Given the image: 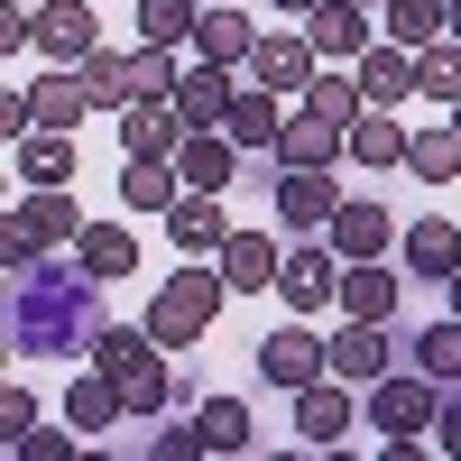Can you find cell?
<instances>
[{"label": "cell", "instance_id": "6da1fadb", "mask_svg": "<svg viewBox=\"0 0 461 461\" xmlns=\"http://www.w3.org/2000/svg\"><path fill=\"white\" fill-rule=\"evenodd\" d=\"M93 267L74 258V277H56V267H10V332H19V351H65L74 332H84V314H93Z\"/></svg>", "mask_w": 461, "mask_h": 461}, {"label": "cell", "instance_id": "7a4b0ae2", "mask_svg": "<svg viewBox=\"0 0 461 461\" xmlns=\"http://www.w3.org/2000/svg\"><path fill=\"white\" fill-rule=\"evenodd\" d=\"M434 415H443V397H434L425 369H388V378H369V425L388 434V443H415Z\"/></svg>", "mask_w": 461, "mask_h": 461}, {"label": "cell", "instance_id": "3957f363", "mask_svg": "<svg viewBox=\"0 0 461 461\" xmlns=\"http://www.w3.org/2000/svg\"><path fill=\"white\" fill-rule=\"evenodd\" d=\"M221 286L230 277H203V267H185L176 286H158V304H148V332L167 341V351H185L203 323H212V304H221Z\"/></svg>", "mask_w": 461, "mask_h": 461}, {"label": "cell", "instance_id": "277c9868", "mask_svg": "<svg viewBox=\"0 0 461 461\" xmlns=\"http://www.w3.org/2000/svg\"><path fill=\"white\" fill-rule=\"evenodd\" d=\"M277 221L286 230H332V212H341V185H332V167H277Z\"/></svg>", "mask_w": 461, "mask_h": 461}, {"label": "cell", "instance_id": "5b68a950", "mask_svg": "<svg viewBox=\"0 0 461 461\" xmlns=\"http://www.w3.org/2000/svg\"><path fill=\"white\" fill-rule=\"evenodd\" d=\"M332 369V341H314V332H304V323H286V332H267L258 341V378H267V388H314V378Z\"/></svg>", "mask_w": 461, "mask_h": 461}, {"label": "cell", "instance_id": "8992f818", "mask_svg": "<svg viewBox=\"0 0 461 461\" xmlns=\"http://www.w3.org/2000/svg\"><path fill=\"white\" fill-rule=\"evenodd\" d=\"M121 148H130V158H176V148H185V111H176V93H139V102H121Z\"/></svg>", "mask_w": 461, "mask_h": 461}, {"label": "cell", "instance_id": "52a82bcc", "mask_svg": "<svg viewBox=\"0 0 461 461\" xmlns=\"http://www.w3.org/2000/svg\"><path fill=\"white\" fill-rule=\"evenodd\" d=\"M341 267H351V258H341L332 240H323V249H295V258L277 267V295H286V314H323V304L341 295Z\"/></svg>", "mask_w": 461, "mask_h": 461}, {"label": "cell", "instance_id": "ba28073f", "mask_svg": "<svg viewBox=\"0 0 461 461\" xmlns=\"http://www.w3.org/2000/svg\"><path fill=\"white\" fill-rule=\"evenodd\" d=\"M230 93H240V84H230V65L194 56V65L176 74V111H185V130H221V121H230Z\"/></svg>", "mask_w": 461, "mask_h": 461}, {"label": "cell", "instance_id": "9c48e42d", "mask_svg": "<svg viewBox=\"0 0 461 461\" xmlns=\"http://www.w3.org/2000/svg\"><path fill=\"white\" fill-rule=\"evenodd\" d=\"M176 176L194 185V194H221V185L240 176V139H230V130H185V148H176Z\"/></svg>", "mask_w": 461, "mask_h": 461}, {"label": "cell", "instance_id": "30bf717a", "mask_svg": "<svg viewBox=\"0 0 461 461\" xmlns=\"http://www.w3.org/2000/svg\"><path fill=\"white\" fill-rule=\"evenodd\" d=\"M93 47H102V28H93V10H84V0H47V10H37V56L84 65Z\"/></svg>", "mask_w": 461, "mask_h": 461}, {"label": "cell", "instance_id": "8fae6325", "mask_svg": "<svg viewBox=\"0 0 461 461\" xmlns=\"http://www.w3.org/2000/svg\"><path fill=\"white\" fill-rule=\"evenodd\" d=\"M167 230H176V258H221V240H230V212H221V194H176Z\"/></svg>", "mask_w": 461, "mask_h": 461}, {"label": "cell", "instance_id": "7c38bea8", "mask_svg": "<svg viewBox=\"0 0 461 461\" xmlns=\"http://www.w3.org/2000/svg\"><path fill=\"white\" fill-rule=\"evenodd\" d=\"M332 158H351V130L323 121V111H295L277 130V167H332Z\"/></svg>", "mask_w": 461, "mask_h": 461}, {"label": "cell", "instance_id": "4fadbf2b", "mask_svg": "<svg viewBox=\"0 0 461 461\" xmlns=\"http://www.w3.org/2000/svg\"><path fill=\"white\" fill-rule=\"evenodd\" d=\"M360 415H351V397H341V369H323L314 388H295V434L304 443H341Z\"/></svg>", "mask_w": 461, "mask_h": 461}, {"label": "cell", "instance_id": "5bb4252c", "mask_svg": "<svg viewBox=\"0 0 461 461\" xmlns=\"http://www.w3.org/2000/svg\"><path fill=\"white\" fill-rule=\"evenodd\" d=\"M323 240L341 249V258H378L397 240V221H388V203H360V194H341V212H332V230Z\"/></svg>", "mask_w": 461, "mask_h": 461}, {"label": "cell", "instance_id": "9a60e30c", "mask_svg": "<svg viewBox=\"0 0 461 461\" xmlns=\"http://www.w3.org/2000/svg\"><path fill=\"white\" fill-rule=\"evenodd\" d=\"M388 360H397L388 323H360V314H351V323L332 332V369H341V378H360V388H369V378H388Z\"/></svg>", "mask_w": 461, "mask_h": 461}, {"label": "cell", "instance_id": "2e32d148", "mask_svg": "<svg viewBox=\"0 0 461 461\" xmlns=\"http://www.w3.org/2000/svg\"><path fill=\"white\" fill-rule=\"evenodd\" d=\"M249 56H258V84H267V93H304V84L323 74V65H314V56H323L314 37H258Z\"/></svg>", "mask_w": 461, "mask_h": 461}, {"label": "cell", "instance_id": "e0dca14e", "mask_svg": "<svg viewBox=\"0 0 461 461\" xmlns=\"http://www.w3.org/2000/svg\"><path fill=\"white\" fill-rule=\"evenodd\" d=\"M84 84L102 93V111H111V102H139V93H148V47H93V56H84Z\"/></svg>", "mask_w": 461, "mask_h": 461}, {"label": "cell", "instance_id": "ac0fdd59", "mask_svg": "<svg viewBox=\"0 0 461 461\" xmlns=\"http://www.w3.org/2000/svg\"><path fill=\"white\" fill-rule=\"evenodd\" d=\"M304 37H314L323 56H369V10L360 0H314V10H304Z\"/></svg>", "mask_w": 461, "mask_h": 461}, {"label": "cell", "instance_id": "d6986e66", "mask_svg": "<svg viewBox=\"0 0 461 461\" xmlns=\"http://www.w3.org/2000/svg\"><path fill=\"white\" fill-rule=\"evenodd\" d=\"M360 93H369L378 111H406V93H415V47H397V37H388V47H369V56H360Z\"/></svg>", "mask_w": 461, "mask_h": 461}, {"label": "cell", "instance_id": "ffe728a7", "mask_svg": "<svg viewBox=\"0 0 461 461\" xmlns=\"http://www.w3.org/2000/svg\"><path fill=\"white\" fill-rule=\"evenodd\" d=\"M341 314H360V323H397V277L378 258H351L341 267Z\"/></svg>", "mask_w": 461, "mask_h": 461}, {"label": "cell", "instance_id": "44dd1931", "mask_svg": "<svg viewBox=\"0 0 461 461\" xmlns=\"http://www.w3.org/2000/svg\"><path fill=\"white\" fill-rule=\"evenodd\" d=\"M121 378H111V369H93V378H74V388H65V425L74 434H111V425H121Z\"/></svg>", "mask_w": 461, "mask_h": 461}, {"label": "cell", "instance_id": "7402d4cb", "mask_svg": "<svg viewBox=\"0 0 461 461\" xmlns=\"http://www.w3.org/2000/svg\"><path fill=\"white\" fill-rule=\"evenodd\" d=\"M277 240H267V230H230V240H221V277L230 286H240V295H258V286H277Z\"/></svg>", "mask_w": 461, "mask_h": 461}, {"label": "cell", "instance_id": "603a6c76", "mask_svg": "<svg viewBox=\"0 0 461 461\" xmlns=\"http://www.w3.org/2000/svg\"><path fill=\"white\" fill-rule=\"evenodd\" d=\"M452 267H461V230L443 212H425V221L406 230V277H443L452 286Z\"/></svg>", "mask_w": 461, "mask_h": 461}, {"label": "cell", "instance_id": "cb8c5ba5", "mask_svg": "<svg viewBox=\"0 0 461 461\" xmlns=\"http://www.w3.org/2000/svg\"><path fill=\"white\" fill-rule=\"evenodd\" d=\"M406 139H415V130L397 121V111H378V102H369L360 121H351V158H360V167H406Z\"/></svg>", "mask_w": 461, "mask_h": 461}, {"label": "cell", "instance_id": "d4e9b609", "mask_svg": "<svg viewBox=\"0 0 461 461\" xmlns=\"http://www.w3.org/2000/svg\"><path fill=\"white\" fill-rule=\"evenodd\" d=\"M194 56H212V65H240V56H249V19L230 10V0H203V19H194Z\"/></svg>", "mask_w": 461, "mask_h": 461}, {"label": "cell", "instance_id": "484cf974", "mask_svg": "<svg viewBox=\"0 0 461 461\" xmlns=\"http://www.w3.org/2000/svg\"><path fill=\"white\" fill-rule=\"evenodd\" d=\"M230 139H240V148H277V130H286V111H277V93H230V121H221Z\"/></svg>", "mask_w": 461, "mask_h": 461}, {"label": "cell", "instance_id": "4316f807", "mask_svg": "<svg viewBox=\"0 0 461 461\" xmlns=\"http://www.w3.org/2000/svg\"><path fill=\"white\" fill-rule=\"evenodd\" d=\"M167 397H176V378H167V341H158V351H139V360L121 369V406H130V415H158Z\"/></svg>", "mask_w": 461, "mask_h": 461}, {"label": "cell", "instance_id": "83f0119b", "mask_svg": "<svg viewBox=\"0 0 461 461\" xmlns=\"http://www.w3.org/2000/svg\"><path fill=\"white\" fill-rule=\"evenodd\" d=\"M406 360L425 369L434 388H452V378H461V314H452V323H425V332L406 341Z\"/></svg>", "mask_w": 461, "mask_h": 461}, {"label": "cell", "instance_id": "f1b7e54d", "mask_svg": "<svg viewBox=\"0 0 461 461\" xmlns=\"http://www.w3.org/2000/svg\"><path fill=\"white\" fill-rule=\"evenodd\" d=\"M19 212H28V230H37V240H84V230H93L84 212L65 203V185H28V203H19Z\"/></svg>", "mask_w": 461, "mask_h": 461}, {"label": "cell", "instance_id": "f546056e", "mask_svg": "<svg viewBox=\"0 0 461 461\" xmlns=\"http://www.w3.org/2000/svg\"><path fill=\"white\" fill-rule=\"evenodd\" d=\"M388 37H397V47H434V37H452V0H388Z\"/></svg>", "mask_w": 461, "mask_h": 461}, {"label": "cell", "instance_id": "4dcf8cb0", "mask_svg": "<svg viewBox=\"0 0 461 461\" xmlns=\"http://www.w3.org/2000/svg\"><path fill=\"white\" fill-rule=\"evenodd\" d=\"M176 167L167 158H130V176H121V203H139V212H176Z\"/></svg>", "mask_w": 461, "mask_h": 461}, {"label": "cell", "instance_id": "1f68e13d", "mask_svg": "<svg viewBox=\"0 0 461 461\" xmlns=\"http://www.w3.org/2000/svg\"><path fill=\"white\" fill-rule=\"evenodd\" d=\"M74 258H84L93 277H130V267H139V240H130V230H111V221H93L84 240H74Z\"/></svg>", "mask_w": 461, "mask_h": 461}, {"label": "cell", "instance_id": "d6a6232c", "mask_svg": "<svg viewBox=\"0 0 461 461\" xmlns=\"http://www.w3.org/2000/svg\"><path fill=\"white\" fill-rule=\"evenodd\" d=\"M415 93L461 102V37H434V47H415Z\"/></svg>", "mask_w": 461, "mask_h": 461}, {"label": "cell", "instance_id": "836d02e7", "mask_svg": "<svg viewBox=\"0 0 461 461\" xmlns=\"http://www.w3.org/2000/svg\"><path fill=\"white\" fill-rule=\"evenodd\" d=\"M406 167L425 176V185H452L461 176V130H415L406 139Z\"/></svg>", "mask_w": 461, "mask_h": 461}, {"label": "cell", "instance_id": "e575fe53", "mask_svg": "<svg viewBox=\"0 0 461 461\" xmlns=\"http://www.w3.org/2000/svg\"><path fill=\"white\" fill-rule=\"evenodd\" d=\"M194 19H203V0H139V37L148 47H185Z\"/></svg>", "mask_w": 461, "mask_h": 461}, {"label": "cell", "instance_id": "d590c367", "mask_svg": "<svg viewBox=\"0 0 461 461\" xmlns=\"http://www.w3.org/2000/svg\"><path fill=\"white\" fill-rule=\"evenodd\" d=\"M19 176H28V185H65V176H74V139H65V130L19 139Z\"/></svg>", "mask_w": 461, "mask_h": 461}, {"label": "cell", "instance_id": "8d00e7d4", "mask_svg": "<svg viewBox=\"0 0 461 461\" xmlns=\"http://www.w3.org/2000/svg\"><path fill=\"white\" fill-rule=\"evenodd\" d=\"M203 443L212 452H249V406L240 397H203Z\"/></svg>", "mask_w": 461, "mask_h": 461}, {"label": "cell", "instance_id": "74e56055", "mask_svg": "<svg viewBox=\"0 0 461 461\" xmlns=\"http://www.w3.org/2000/svg\"><path fill=\"white\" fill-rule=\"evenodd\" d=\"M139 351H158V332H148V323H139V332H130V323H111V332H93V360H102L111 378H121V369H130Z\"/></svg>", "mask_w": 461, "mask_h": 461}, {"label": "cell", "instance_id": "f35d334b", "mask_svg": "<svg viewBox=\"0 0 461 461\" xmlns=\"http://www.w3.org/2000/svg\"><path fill=\"white\" fill-rule=\"evenodd\" d=\"M194 452H212V443H203V415H194V425H167V434H158V461H194Z\"/></svg>", "mask_w": 461, "mask_h": 461}, {"label": "cell", "instance_id": "ab89813d", "mask_svg": "<svg viewBox=\"0 0 461 461\" xmlns=\"http://www.w3.org/2000/svg\"><path fill=\"white\" fill-rule=\"evenodd\" d=\"M0 249H10V267H37V249H47V240L28 230V212H10V230H0Z\"/></svg>", "mask_w": 461, "mask_h": 461}, {"label": "cell", "instance_id": "60d3db41", "mask_svg": "<svg viewBox=\"0 0 461 461\" xmlns=\"http://www.w3.org/2000/svg\"><path fill=\"white\" fill-rule=\"evenodd\" d=\"M0 47H10V56H28V47H37V19L19 10V0H10V10H0Z\"/></svg>", "mask_w": 461, "mask_h": 461}, {"label": "cell", "instance_id": "b9f144b4", "mask_svg": "<svg viewBox=\"0 0 461 461\" xmlns=\"http://www.w3.org/2000/svg\"><path fill=\"white\" fill-rule=\"evenodd\" d=\"M0 425H10V443H19V434H37V406H28V388H10V397H0Z\"/></svg>", "mask_w": 461, "mask_h": 461}, {"label": "cell", "instance_id": "7bdbcfd3", "mask_svg": "<svg viewBox=\"0 0 461 461\" xmlns=\"http://www.w3.org/2000/svg\"><path fill=\"white\" fill-rule=\"evenodd\" d=\"M434 443H443V452H461V397H452V406L434 415Z\"/></svg>", "mask_w": 461, "mask_h": 461}, {"label": "cell", "instance_id": "ee69618b", "mask_svg": "<svg viewBox=\"0 0 461 461\" xmlns=\"http://www.w3.org/2000/svg\"><path fill=\"white\" fill-rule=\"evenodd\" d=\"M452 314H461V267H452Z\"/></svg>", "mask_w": 461, "mask_h": 461}, {"label": "cell", "instance_id": "f6af8a7d", "mask_svg": "<svg viewBox=\"0 0 461 461\" xmlns=\"http://www.w3.org/2000/svg\"><path fill=\"white\" fill-rule=\"evenodd\" d=\"M277 10H314V0H277Z\"/></svg>", "mask_w": 461, "mask_h": 461}, {"label": "cell", "instance_id": "bcb514c9", "mask_svg": "<svg viewBox=\"0 0 461 461\" xmlns=\"http://www.w3.org/2000/svg\"><path fill=\"white\" fill-rule=\"evenodd\" d=\"M452 37H461V0H452Z\"/></svg>", "mask_w": 461, "mask_h": 461}, {"label": "cell", "instance_id": "7dc6e473", "mask_svg": "<svg viewBox=\"0 0 461 461\" xmlns=\"http://www.w3.org/2000/svg\"><path fill=\"white\" fill-rule=\"evenodd\" d=\"M360 10H388V0H360Z\"/></svg>", "mask_w": 461, "mask_h": 461}, {"label": "cell", "instance_id": "c3c4849f", "mask_svg": "<svg viewBox=\"0 0 461 461\" xmlns=\"http://www.w3.org/2000/svg\"><path fill=\"white\" fill-rule=\"evenodd\" d=\"M452 130H461V102H452Z\"/></svg>", "mask_w": 461, "mask_h": 461}]
</instances>
